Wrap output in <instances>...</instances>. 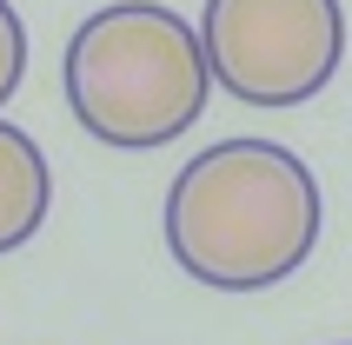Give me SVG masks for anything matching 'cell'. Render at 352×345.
Segmentation results:
<instances>
[{
	"label": "cell",
	"instance_id": "cell-4",
	"mask_svg": "<svg viewBox=\"0 0 352 345\" xmlns=\"http://www.w3.org/2000/svg\"><path fill=\"white\" fill-rule=\"evenodd\" d=\"M54 206V172L47 153L34 146V133H20L14 120H0V252H20L47 226Z\"/></svg>",
	"mask_w": 352,
	"mask_h": 345
},
{
	"label": "cell",
	"instance_id": "cell-1",
	"mask_svg": "<svg viewBox=\"0 0 352 345\" xmlns=\"http://www.w3.org/2000/svg\"><path fill=\"white\" fill-rule=\"evenodd\" d=\"M319 179L279 140H219L166 192V252L213 292H266L319 246Z\"/></svg>",
	"mask_w": 352,
	"mask_h": 345
},
{
	"label": "cell",
	"instance_id": "cell-5",
	"mask_svg": "<svg viewBox=\"0 0 352 345\" xmlns=\"http://www.w3.org/2000/svg\"><path fill=\"white\" fill-rule=\"evenodd\" d=\"M20 74H27V27H20V14L0 0V107L14 100Z\"/></svg>",
	"mask_w": 352,
	"mask_h": 345
},
{
	"label": "cell",
	"instance_id": "cell-3",
	"mask_svg": "<svg viewBox=\"0 0 352 345\" xmlns=\"http://www.w3.org/2000/svg\"><path fill=\"white\" fill-rule=\"evenodd\" d=\"M213 87L246 107H306L346 60L339 0H206L199 14Z\"/></svg>",
	"mask_w": 352,
	"mask_h": 345
},
{
	"label": "cell",
	"instance_id": "cell-2",
	"mask_svg": "<svg viewBox=\"0 0 352 345\" xmlns=\"http://www.w3.org/2000/svg\"><path fill=\"white\" fill-rule=\"evenodd\" d=\"M67 107L100 146L120 153H153L173 146L213 93V67H206V40L193 20L153 0H113L74 27L67 60Z\"/></svg>",
	"mask_w": 352,
	"mask_h": 345
}]
</instances>
